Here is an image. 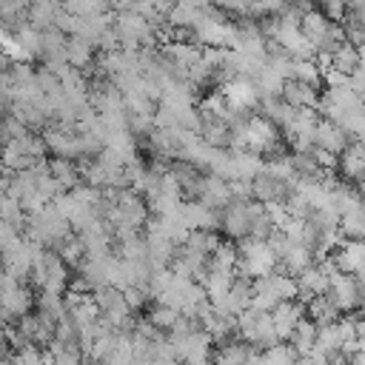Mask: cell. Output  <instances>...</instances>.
Instances as JSON below:
<instances>
[{
    "mask_svg": "<svg viewBox=\"0 0 365 365\" xmlns=\"http://www.w3.org/2000/svg\"><path fill=\"white\" fill-rule=\"evenodd\" d=\"M237 271L240 277L257 279V277H268L274 271H279V259L274 254V248L268 245V240H257V237H242L237 240Z\"/></svg>",
    "mask_w": 365,
    "mask_h": 365,
    "instance_id": "1",
    "label": "cell"
},
{
    "mask_svg": "<svg viewBox=\"0 0 365 365\" xmlns=\"http://www.w3.org/2000/svg\"><path fill=\"white\" fill-rule=\"evenodd\" d=\"M191 37L197 46H205V48H234V40H237V23H231L228 17H222L214 6H208L197 23L191 26Z\"/></svg>",
    "mask_w": 365,
    "mask_h": 365,
    "instance_id": "2",
    "label": "cell"
},
{
    "mask_svg": "<svg viewBox=\"0 0 365 365\" xmlns=\"http://www.w3.org/2000/svg\"><path fill=\"white\" fill-rule=\"evenodd\" d=\"M31 279L40 291H48V294H66L68 282H71V274H68V265L63 262V257L54 251V248H43L34 259V268H31Z\"/></svg>",
    "mask_w": 365,
    "mask_h": 365,
    "instance_id": "3",
    "label": "cell"
},
{
    "mask_svg": "<svg viewBox=\"0 0 365 365\" xmlns=\"http://www.w3.org/2000/svg\"><path fill=\"white\" fill-rule=\"evenodd\" d=\"M111 29L117 31L123 48H134V51H140V48L154 46V40H157V29H154L145 17H140L137 11H114Z\"/></svg>",
    "mask_w": 365,
    "mask_h": 365,
    "instance_id": "4",
    "label": "cell"
},
{
    "mask_svg": "<svg viewBox=\"0 0 365 365\" xmlns=\"http://www.w3.org/2000/svg\"><path fill=\"white\" fill-rule=\"evenodd\" d=\"M94 302H97L100 314H106L108 319H114L117 328L123 325V319H128V317L134 314L131 305H128V299H125V294H123V288H117V285H103V288H97V291H94Z\"/></svg>",
    "mask_w": 365,
    "mask_h": 365,
    "instance_id": "5",
    "label": "cell"
},
{
    "mask_svg": "<svg viewBox=\"0 0 365 365\" xmlns=\"http://www.w3.org/2000/svg\"><path fill=\"white\" fill-rule=\"evenodd\" d=\"M294 185H297V182H291V180H279V177L268 174L265 168L251 180L254 200H259V202H285V200L291 197Z\"/></svg>",
    "mask_w": 365,
    "mask_h": 365,
    "instance_id": "6",
    "label": "cell"
},
{
    "mask_svg": "<svg viewBox=\"0 0 365 365\" xmlns=\"http://www.w3.org/2000/svg\"><path fill=\"white\" fill-rule=\"evenodd\" d=\"M220 228L228 240H242L251 234V217H248V200H231L220 214Z\"/></svg>",
    "mask_w": 365,
    "mask_h": 365,
    "instance_id": "7",
    "label": "cell"
},
{
    "mask_svg": "<svg viewBox=\"0 0 365 365\" xmlns=\"http://www.w3.org/2000/svg\"><path fill=\"white\" fill-rule=\"evenodd\" d=\"M314 145L317 148H322V151H331V154H342L348 145H351V134L339 125V123H334V120H325V117H319L317 120V131H314Z\"/></svg>",
    "mask_w": 365,
    "mask_h": 365,
    "instance_id": "8",
    "label": "cell"
},
{
    "mask_svg": "<svg viewBox=\"0 0 365 365\" xmlns=\"http://www.w3.org/2000/svg\"><path fill=\"white\" fill-rule=\"evenodd\" d=\"M177 217L182 220V225L188 231H200V228H220V214L214 208H208L202 200H185L177 211Z\"/></svg>",
    "mask_w": 365,
    "mask_h": 365,
    "instance_id": "9",
    "label": "cell"
},
{
    "mask_svg": "<svg viewBox=\"0 0 365 365\" xmlns=\"http://www.w3.org/2000/svg\"><path fill=\"white\" fill-rule=\"evenodd\" d=\"M305 302L302 299H282L274 311H271V319H274V328L279 334L282 342H288L291 331L299 325V319H305Z\"/></svg>",
    "mask_w": 365,
    "mask_h": 365,
    "instance_id": "10",
    "label": "cell"
},
{
    "mask_svg": "<svg viewBox=\"0 0 365 365\" xmlns=\"http://www.w3.org/2000/svg\"><path fill=\"white\" fill-rule=\"evenodd\" d=\"M314 262H317L314 251L305 242H299V240H288L285 248H282V254H279V271H285L291 277H299Z\"/></svg>",
    "mask_w": 365,
    "mask_h": 365,
    "instance_id": "11",
    "label": "cell"
},
{
    "mask_svg": "<svg viewBox=\"0 0 365 365\" xmlns=\"http://www.w3.org/2000/svg\"><path fill=\"white\" fill-rule=\"evenodd\" d=\"M297 285H299V297H297V299L308 302V299H314V297H319V294H328V288H331V274L325 271L322 262H314V265H308V268L297 277Z\"/></svg>",
    "mask_w": 365,
    "mask_h": 365,
    "instance_id": "12",
    "label": "cell"
},
{
    "mask_svg": "<svg viewBox=\"0 0 365 365\" xmlns=\"http://www.w3.org/2000/svg\"><path fill=\"white\" fill-rule=\"evenodd\" d=\"M66 43H68V40H66V34H63L57 26L40 31V57H43V63H46L48 68H57V66L68 63V60H66Z\"/></svg>",
    "mask_w": 365,
    "mask_h": 365,
    "instance_id": "13",
    "label": "cell"
},
{
    "mask_svg": "<svg viewBox=\"0 0 365 365\" xmlns=\"http://www.w3.org/2000/svg\"><path fill=\"white\" fill-rule=\"evenodd\" d=\"M222 94H225V100L231 106L245 108V111H254L257 103H259V91H257V86H254L251 77H234L231 83L222 86Z\"/></svg>",
    "mask_w": 365,
    "mask_h": 365,
    "instance_id": "14",
    "label": "cell"
},
{
    "mask_svg": "<svg viewBox=\"0 0 365 365\" xmlns=\"http://www.w3.org/2000/svg\"><path fill=\"white\" fill-rule=\"evenodd\" d=\"M197 200H202V202H205L208 208H214V211H222V208L234 200L231 182L222 180V177H217V174H208V177H202V185H200Z\"/></svg>",
    "mask_w": 365,
    "mask_h": 365,
    "instance_id": "15",
    "label": "cell"
},
{
    "mask_svg": "<svg viewBox=\"0 0 365 365\" xmlns=\"http://www.w3.org/2000/svg\"><path fill=\"white\" fill-rule=\"evenodd\" d=\"M34 305L31 291L23 282H14L3 297H0V317L3 319H20L23 314H29Z\"/></svg>",
    "mask_w": 365,
    "mask_h": 365,
    "instance_id": "16",
    "label": "cell"
},
{
    "mask_svg": "<svg viewBox=\"0 0 365 365\" xmlns=\"http://www.w3.org/2000/svg\"><path fill=\"white\" fill-rule=\"evenodd\" d=\"M282 100L288 103V106H294V108H319V91H317V86H311V83H302V80H285V86H282Z\"/></svg>",
    "mask_w": 365,
    "mask_h": 365,
    "instance_id": "17",
    "label": "cell"
},
{
    "mask_svg": "<svg viewBox=\"0 0 365 365\" xmlns=\"http://www.w3.org/2000/svg\"><path fill=\"white\" fill-rule=\"evenodd\" d=\"M200 140L214 145V148H231V137H234V128L220 120V117H208V114H200V128H197Z\"/></svg>",
    "mask_w": 365,
    "mask_h": 365,
    "instance_id": "18",
    "label": "cell"
},
{
    "mask_svg": "<svg viewBox=\"0 0 365 365\" xmlns=\"http://www.w3.org/2000/svg\"><path fill=\"white\" fill-rule=\"evenodd\" d=\"M60 11H63V6L57 0H29V23L40 31L51 29Z\"/></svg>",
    "mask_w": 365,
    "mask_h": 365,
    "instance_id": "19",
    "label": "cell"
},
{
    "mask_svg": "<svg viewBox=\"0 0 365 365\" xmlns=\"http://www.w3.org/2000/svg\"><path fill=\"white\" fill-rule=\"evenodd\" d=\"M66 60H68V66H74V68H88V66L94 63V43H88V40L71 34L68 43H66Z\"/></svg>",
    "mask_w": 365,
    "mask_h": 365,
    "instance_id": "20",
    "label": "cell"
},
{
    "mask_svg": "<svg viewBox=\"0 0 365 365\" xmlns=\"http://www.w3.org/2000/svg\"><path fill=\"white\" fill-rule=\"evenodd\" d=\"M359 63H362L359 48H356L354 43H348V40H345V43H342L331 57H328V66H325V68H336V71H342V74H348V77H351V74H354V68H356Z\"/></svg>",
    "mask_w": 365,
    "mask_h": 365,
    "instance_id": "21",
    "label": "cell"
},
{
    "mask_svg": "<svg viewBox=\"0 0 365 365\" xmlns=\"http://www.w3.org/2000/svg\"><path fill=\"white\" fill-rule=\"evenodd\" d=\"M48 171H51V177L66 188V191H71L74 185H80L83 180H80V168H77V160H66V157H54V160H48Z\"/></svg>",
    "mask_w": 365,
    "mask_h": 365,
    "instance_id": "22",
    "label": "cell"
},
{
    "mask_svg": "<svg viewBox=\"0 0 365 365\" xmlns=\"http://www.w3.org/2000/svg\"><path fill=\"white\" fill-rule=\"evenodd\" d=\"M317 334H319V325L308 317V319H299V325L291 331L288 342L294 345V351H297V354H308V351H314V348H317Z\"/></svg>",
    "mask_w": 365,
    "mask_h": 365,
    "instance_id": "23",
    "label": "cell"
},
{
    "mask_svg": "<svg viewBox=\"0 0 365 365\" xmlns=\"http://www.w3.org/2000/svg\"><path fill=\"white\" fill-rule=\"evenodd\" d=\"M285 74L277 68V66H271L268 60H265V66L254 74V86H257V91H259V97L262 94H279L282 91V86H285Z\"/></svg>",
    "mask_w": 365,
    "mask_h": 365,
    "instance_id": "24",
    "label": "cell"
},
{
    "mask_svg": "<svg viewBox=\"0 0 365 365\" xmlns=\"http://www.w3.org/2000/svg\"><path fill=\"white\" fill-rule=\"evenodd\" d=\"M305 308H308V314H311V319H314L317 325H331V322H336L339 314H342V311L334 305V299H331L328 294H319V297L308 299Z\"/></svg>",
    "mask_w": 365,
    "mask_h": 365,
    "instance_id": "25",
    "label": "cell"
},
{
    "mask_svg": "<svg viewBox=\"0 0 365 365\" xmlns=\"http://www.w3.org/2000/svg\"><path fill=\"white\" fill-rule=\"evenodd\" d=\"M234 279H237V271H217V268H208V277H205V282H202L205 297H208V299L225 297L228 288L234 285Z\"/></svg>",
    "mask_w": 365,
    "mask_h": 365,
    "instance_id": "26",
    "label": "cell"
},
{
    "mask_svg": "<svg viewBox=\"0 0 365 365\" xmlns=\"http://www.w3.org/2000/svg\"><path fill=\"white\" fill-rule=\"evenodd\" d=\"M237 259H240L237 245H234L231 240H225V242H220V245L211 251L208 268H217V271H237Z\"/></svg>",
    "mask_w": 365,
    "mask_h": 365,
    "instance_id": "27",
    "label": "cell"
},
{
    "mask_svg": "<svg viewBox=\"0 0 365 365\" xmlns=\"http://www.w3.org/2000/svg\"><path fill=\"white\" fill-rule=\"evenodd\" d=\"M63 11L77 14V17H94V14H108L111 0H63Z\"/></svg>",
    "mask_w": 365,
    "mask_h": 365,
    "instance_id": "28",
    "label": "cell"
},
{
    "mask_svg": "<svg viewBox=\"0 0 365 365\" xmlns=\"http://www.w3.org/2000/svg\"><path fill=\"white\" fill-rule=\"evenodd\" d=\"M297 359H299V354L294 351L291 342L288 345L277 342V345L259 351V365H297Z\"/></svg>",
    "mask_w": 365,
    "mask_h": 365,
    "instance_id": "29",
    "label": "cell"
},
{
    "mask_svg": "<svg viewBox=\"0 0 365 365\" xmlns=\"http://www.w3.org/2000/svg\"><path fill=\"white\" fill-rule=\"evenodd\" d=\"M54 251L63 257V262H66L68 268H80V265H83V259L88 257V254H86V245H83V240H80L77 234H71L68 240H63Z\"/></svg>",
    "mask_w": 365,
    "mask_h": 365,
    "instance_id": "30",
    "label": "cell"
},
{
    "mask_svg": "<svg viewBox=\"0 0 365 365\" xmlns=\"http://www.w3.org/2000/svg\"><path fill=\"white\" fill-rule=\"evenodd\" d=\"M362 205V202H359ZM339 234L345 240H362L365 242V211L356 208V211H348L339 217Z\"/></svg>",
    "mask_w": 365,
    "mask_h": 365,
    "instance_id": "31",
    "label": "cell"
},
{
    "mask_svg": "<svg viewBox=\"0 0 365 365\" xmlns=\"http://www.w3.org/2000/svg\"><path fill=\"white\" fill-rule=\"evenodd\" d=\"M0 220L11 222L14 228H26V222H29V214L23 211L20 200H14V197L3 194V197H0Z\"/></svg>",
    "mask_w": 365,
    "mask_h": 365,
    "instance_id": "32",
    "label": "cell"
},
{
    "mask_svg": "<svg viewBox=\"0 0 365 365\" xmlns=\"http://www.w3.org/2000/svg\"><path fill=\"white\" fill-rule=\"evenodd\" d=\"M288 80H302V83H311V86L319 88V83H322V68H319L314 60H294Z\"/></svg>",
    "mask_w": 365,
    "mask_h": 365,
    "instance_id": "33",
    "label": "cell"
},
{
    "mask_svg": "<svg viewBox=\"0 0 365 365\" xmlns=\"http://www.w3.org/2000/svg\"><path fill=\"white\" fill-rule=\"evenodd\" d=\"M23 134H29V128H26V123L20 117H14V114H3L0 117V145H9L11 140H17Z\"/></svg>",
    "mask_w": 365,
    "mask_h": 365,
    "instance_id": "34",
    "label": "cell"
},
{
    "mask_svg": "<svg viewBox=\"0 0 365 365\" xmlns=\"http://www.w3.org/2000/svg\"><path fill=\"white\" fill-rule=\"evenodd\" d=\"M177 317H180V311H177V308H171V305H163V302H160V305L151 311V317H148V319H151L160 331H171V325L177 322Z\"/></svg>",
    "mask_w": 365,
    "mask_h": 365,
    "instance_id": "35",
    "label": "cell"
},
{
    "mask_svg": "<svg viewBox=\"0 0 365 365\" xmlns=\"http://www.w3.org/2000/svg\"><path fill=\"white\" fill-rule=\"evenodd\" d=\"M291 0H251V14L254 17H271V14H282L288 9Z\"/></svg>",
    "mask_w": 365,
    "mask_h": 365,
    "instance_id": "36",
    "label": "cell"
},
{
    "mask_svg": "<svg viewBox=\"0 0 365 365\" xmlns=\"http://www.w3.org/2000/svg\"><path fill=\"white\" fill-rule=\"evenodd\" d=\"M20 240H23V237H20V228H14L11 222L0 220V254L9 251V248H14Z\"/></svg>",
    "mask_w": 365,
    "mask_h": 365,
    "instance_id": "37",
    "label": "cell"
},
{
    "mask_svg": "<svg viewBox=\"0 0 365 365\" xmlns=\"http://www.w3.org/2000/svg\"><path fill=\"white\" fill-rule=\"evenodd\" d=\"M348 83H351V88H354L359 97H365V60L354 68V74L348 77Z\"/></svg>",
    "mask_w": 365,
    "mask_h": 365,
    "instance_id": "38",
    "label": "cell"
},
{
    "mask_svg": "<svg viewBox=\"0 0 365 365\" xmlns=\"http://www.w3.org/2000/svg\"><path fill=\"white\" fill-rule=\"evenodd\" d=\"M137 0H111V6H114V11H128L131 6H134Z\"/></svg>",
    "mask_w": 365,
    "mask_h": 365,
    "instance_id": "39",
    "label": "cell"
},
{
    "mask_svg": "<svg viewBox=\"0 0 365 365\" xmlns=\"http://www.w3.org/2000/svg\"><path fill=\"white\" fill-rule=\"evenodd\" d=\"M348 365H365V351H356V354H351Z\"/></svg>",
    "mask_w": 365,
    "mask_h": 365,
    "instance_id": "40",
    "label": "cell"
},
{
    "mask_svg": "<svg viewBox=\"0 0 365 365\" xmlns=\"http://www.w3.org/2000/svg\"><path fill=\"white\" fill-rule=\"evenodd\" d=\"M6 66H9V57H6V54H3V51H0V74H3V71H9V68H6Z\"/></svg>",
    "mask_w": 365,
    "mask_h": 365,
    "instance_id": "41",
    "label": "cell"
},
{
    "mask_svg": "<svg viewBox=\"0 0 365 365\" xmlns=\"http://www.w3.org/2000/svg\"><path fill=\"white\" fill-rule=\"evenodd\" d=\"M311 3H319V6H322V9H325V6H328V3H331V0H311Z\"/></svg>",
    "mask_w": 365,
    "mask_h": 365,
    "instance_id": "42",
    "label": "cell"
},
{
    "mask_svg": "<svg viewBox=\"0 0 365 365\" xmlns=\"http://www.w3.org/2000/svg\"><path fill=\"white\" fill-rule=\"evenodd\" d=\"M91 365H100V362H91Z\"/></svg>",
    "mask_w": 365,
    "mask_h": 365,
    "instance_id": "43",
    "label": "cell"
},
{
    "mask_svg": "<svg viewBox=\"0 0 365 365\" xmlns=\"http://www.w3.org/2000/svg\"><path fill=\"white\" fill-rule=\"evenodd\" d=\"M362 103H365V97H362Z\"/></svg>",
    "mask_w": 365,
    "mask_h": 365,
    "instance_id": "44",
    "label": "cell"
},
{
    "mask_svg": "<svg viewBox=\"0 0 365 365\" xmlns=\"http://www.w3.org/2000/svg\"><path fill=\"white\" fill-rule=\"evenodd\" d=\"M211 365H214V362H211Z\"/></svg>",
    "mask_w": 365,
    "mask_h": 365,
    "instance_id": "45",
    "label": "cell"
},
{
    "mask_svg": "<svg viewBox=\"0 0 365 365\" xmlns=\"http://www.w3.org/2000/svg\"><path fill=\"white\" fill-rule=\"evenodd\" d=\"M362 282H365V279H362Z\"/></svg>",
    "mask_w": 365,
    "mask_h": 365,
    "instance_id": "46",
    "label": "cell"
}]
</instances>
